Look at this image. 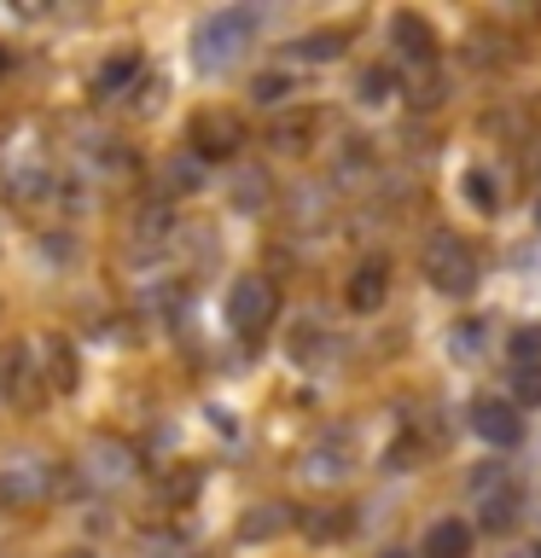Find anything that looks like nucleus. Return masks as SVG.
I'll return each mask as SVG.
<instances>
[{"label": "nucleus", "instance_id": "obj_1", "mask_svg": "<svg viewBox=\"0 0 541 558\" xmlns=\"http://www.w3.org/2000/svg\"><path fill=\"white\" fill-rule=\"evenodd\" d=\"M419 262H425V279L436 291H448V296H471V291H478V256H471V244L460 233H431Z\"/></svg>", "mask_w": 541, "mask_h": 558}, {"label": "nucleus", "instance_id": "obj_2", "mask_svg": "<svg viewBox=\"0 0 541 558\" xmlns=\"http://www.w3.org/2000/svg\"><path fill=\"white\" fill-rule=\"evenodd\" d=\"M256 35V7H227V12H209L199 35H192V47H199V64L216 70V64H233L239 47Z\"/></svg>", "mask_w": 541, "mask_h": 558}, {"label": "nucleus", "instance_id": "obj_3", "mask_svg": "<svg viewBox=\"0 0 541 558\" xmlns=\"http://www.w3.org/2000/svg\"><path fill=\"white\" fill-rule=\"evenodd\" d=\"M52 495V465L47 460H7L0 465V506L7 512H29Z\"/></svg>", "mask_w": 541, "mask_h": 558}, {"label": "nucleus", "instance_id": "obj_4", "mask_svg": "<svg viewBox=\"0 0 541 558\" xmlns=\"http://www.w3.org/2000/svg\"><path fill=\"white\" fill-rule=\"evenodd\" d=\"M274 308H279L274 279H239V286L227 291V326L244 331V338H256V331L274 320Z\"/></svg>", "mask_w": 541, "mask_h": 558}, {"label": "nucleus", "instance_id": "obj_5", "mask_svg": "<svg viewBox=\"0 0 541 558\" xmlns=\"http://www.w3.org/2000/svg\"><path fill=\"white\" fill-rule=\"evenodd\" d=\"M134 465H140V453H134L129 442H117V436H94V442L82 448V477L94 483V488L129 483V477H134Z\"/></svg>", "mask_w": 541, "mask_h": 558}, {"label": "nucleus", "instance_id": "obj_6", "mask_svg": "<svg viewBox=\"0 0 541 558\" xmlns=\"http://www.w3.org/2000/svg\"><path fill=\"white\" fill-rule=\"evenodd\" d=\"M187 140H192V157H233L244 140V122L233 111H199L187 122Z\"/></svg>", "mask_w": 541, "mask_h": 558}, {"label": "nucleus", "instance_id": "obj_7", "mask_svg": "<svg viewBox=\"0 0 541 558\" xmlns=\"http://www.w3.org/2000/svg\"><path fill=\"white\" fill-rule=\"evenodd\" d=\"M471 430H478L483 442H495V448H513L518 436H524V418H518L513 401L478 396V401H471Z\"/></svg>", "mask_w": 541, "mask_h": 558}, {"label": "nucleus", "instance_id": "obj_8", "mask_svg": "<svg viewBox=\"0 0 541 558\" xmlns=\"http://www.w3.org/2000/svg\"><path fill=\"white\" fill-rule=\"evenodd\" d=\"M356 471V442L349 436H321L309 453H303V477L309 483H338Z\"/></svg>", "mask_w": 541, "mask_h": 558}, {"label": "nucleus", "instance_id": "obj_9", "mask_svg": "<svg viewBox=\"0 0 541 558\" xmlns=\"http://www.w3.org/2000/svg\"><path fill=\"white\" fill-rule=\"evenodd\" d=\"M0 396L12 401V408H29L35 396V361H29V343H7L0 349Z\"/></svg>", "mask_w": 541, "mask_h": 558}, {"label": "nucleus", "instance_id": "obj_10", "mask_svg": "<svg viewBox=\"0 0 541 558\" xmlns=\"http://www.w3.org/2000/svg\"><path fill=\"white\" fill-rule=\"evenodd\" d=\"M344 296H349V308H356V314H373V308H384V296H390V262H384V256L361 262Z\"/></svg>", "mask_w": 541, "mask_h": 558}, {"label": "nucleus", "instance_id": "obj_11", "mask_svg": "<svg viewBox=\"0 0 541 558\" xmlns=\"http://www.w3.org/2000/svg\"><path fill=\"white\" fill-rule=\"evenodd\" d=\"M390 41H396L401 52H408L413 64H431V52H436V29H431L419 12H396V17H390Z\"/></svg>", "mask_w": 541, "mask_h": 558}, {"label": "nucleus", "instance_id": "obj_12", "mask_svg": "<svg viewBox=\"0 0 541 558\" xmlns=\"http://www.w3.org/2000/svg\"><path fill=\"white\" fill-rule=\"evenodd\" d=\"M466 547H471V530L460 518H443L425 530V558H466Z\"/></svg>", "mask_w": 541, "mask_h": 558}, {"label": "nucleus", "instance_id": "obj_13", "mask_svg": "<svg viewBox=\"0 0 541 558\" xmlns=\"http://www.w3.org/2000/svg\"><path fill=\"white\" fill-rule=\"evenodd\" d=\"M76 378H82L76 349H70V338L52 331V338H47V384H52V390H76Z\"/></svg>", "mask_w": 541, "mask_h": 558}, {"label": "nucleus", "instance_id": "obj_14", "mask_svg": "<svg viewBox=\"0 0 541 558\" xmlns=\"http://www.w3.org/2000/svg\"><path fill=\"white\" fill-rule=\"evenodd\" d=\"M134 76H140V52H134V47H122L117 59H105V64H99L94 94H117V87H129Z\"/></svg>", "mask_w": 541, "mask_h": 558}, {"label": "nucleus", "instance_id": "obj_15", "mask_svg": "<svg viewBox=\"0 0 541 558\" xmlns=\"http://www.w3.org/2000/svg\"><path fill=\"white\" fill-rule=\"evenodd\" d=\"M286 523H291L286 506H251V512L239 518V535H244V541H274Z\"/></svg>", "mask_w": 541, "mask_h": 558}, {"label": "nucleus", "instance_id": "obj_16", "mask_svg": "<svg viewBox=\"0 0 541 558\" xmlns=\"http://www.w3.org/2000/svg\"><path fill=\"white\" fill-rule=\"evenodd\" d=\"M309 134H314V117H309V111H291V117H279V122H274V134H268V140H274L279 151H303V146H309Z\"/></svg>", "mask_w": 541, "mask_h": 558}, {"label": "nucleus", "instance_id": "obj_17", "mask_svg": "<svg viewBox=\"0 0 541 558\" xmlns=\"http://www.w3.org/2000/svg\"><path fill=\"white\" fill-rule=\"evenodd\" d=\"M466 198H471V209H483V216H495V209H501V186H495V174L471 163V169H466Z\"/></svg>", "mask_w": 541, "mask_h": 558}, {"label": "nucleus", "instance_id": "obj_18", "mask_svg": "<svg viewBox=\"0 0 541 558\" xmlns=\"http://www.w3.org/2000/svg\"><path fill=\"white\" fill-rule=\"evenodd\" d=\"M349 523H356V512H344V506H326V512H309V518H303V530H309L314 541H338Z\"/></svg>", "mask_w": 541, "mask_h": 558}, {"label": "nucleus", "instance_id": "obj_19", "mask_svg": "<svg viewBox=\"0 0 541 558\" xmlns=\"http://www.w3.org/2000/svg\"><path fill=\"white\" fill-rule=\"evenodd\" d=\"M338 52H344V29H321V35H303V41H297V59H314V64L338 59Z\"/></svg>", "mask_w": 541, "mask_h": 558}, {"label": "nucleus", "instance_id": "obj_20", "mask_svg": "<svg viewBox=\"0 0 541 558\" xmlns=\"http://www.w3.org/2000/svg\"><path fill=\"white\" fill-rule=\"evenodd\" d=\"M157 495H164L169 506H187L192 495H199V471H192V465H181V471H169V477L157 483Z\"/></svg>", "mask_w": 541, "mask_h": 558}, {"label": "nucleus", "instance_id": "obj_21", "mask_svg": "<svg viewBox=\"0 0 541 558\" xmlns=\"http://www.w3.org/2000/svg\"><path fill=\"white\" fill-rule=\"evenodd\" d=\"M199 181H204V157H181V163H169L164 192H199Z\"/></svg>", "mask_w": 541, "mask_h": 558}, {"label": "nucleus", "instance_id": "obj_22", "mask_svg": "<svg viewBox=\"0 0 541 558\" xmlns=\"http://www.w3.org/2000/svg\"><path fill=\"white\" fill-rule=\"evenodd\" d=\"M513 401H518V408H541V361L513 373Z\"/></svg>", "mask_w": 541, "mask_h": 558}, {"label": "nucleus", "instance_id": "obj_23", "mask_svg": "<svg viewBox=\"0 0 541 558\" xmlns=\"http://www.w3.org/2000/svg\"><path fill=\"white\" fill-rule=\"evenodd\" d=\"M513 518H518V495H513V488H501V495L483 506V523H489V530H513Z\"/></svg>", "mask_w": 541, "mask_h": 558}, {"label": "nucleus", "instance_id": "obj_24", "mask_svg": "<svg viewBox=\"0 0 541 558\" xmlns=\"http://www.w3.org/2000/svg\"><path fill=\"white\" fill-rule=\"evenodd\" d=\"M506 349H513V361H518V366H536V361H541V326H518Z\"/></svg>", "mask_w": 541, "mask_h": 558}, {"label": "nucleus", "instance_id": "obj_25", "mask_svg": "<svg viewBox=\"0 0 541 558\" xmlns=\"http://www.w3.org/2000/svg\"><path fill=\"white\" fill-rule=\"evenodd\" d=\"M286 94H291V76H279V70H268V76L251 82V99H256V105H279Z\"/></svg>", "mask_w": 541, "mask_h": 558}, {"label": "nucleus", "instance_id": "obj_26", "mask_svg": "<svg viewBox=\"0 0 541 558\" xmlns=\"http://www.w3.org/2000/svg\"><path fill=\"white\" fill-rule=\"evenodd\" d=\"M356 87H361V99H366V105H384L396 82H390V70H378V64H373V70H361V82H356Z\"/></svg>", "mask_w": 541, "mask_h": 558}, {"label": "nucleus", "instance_id": "obj_27", "mask_svg": "<svg viewBox=\"0 0 541 558\" xmlns=\"http://www.w3.org/2000/svg\"><path fill=\"white\" fill-rule=\"evenodd\" d=\"M256 198H268V174H262V169H244V174H239V204L251 209Z\"/></svg>", "mask_w": 541, "mask_h": 558}, {"label": "nucleus", "instance_id": "obj_28", "mask_svg": "<svg viewBox=\"0 0 541 558\" xmlns=\"http://www.w3.org/2000/svg\"><path fill=\"white\" fill-rule=\"evenodd\" d=\"M408 99L419 105V111H431V105H436V99H443V82H436V76H419V82L408 87Z\"/></svg>", "mask_w": 541, "mask_h": 558}, {"label": "nucleus", "instance_id": "obj_29", "mask_svg": "<svg viewBox=\"0 0 541 558\" xmlns=\"http://www.w3.org/2000/svg\"><path fill=\"white\" fill-rule=\"evenodd\" d=\"M140 558H187V547H181V541H146Z\"/></svg>", "mask_w": 541, "mask_h": 558}, {"label": "nucleus", "instance_id": "obj_30", "mask_svg": "<svg viewBox=\"0 0 541 558\" xmlns=\"http://www.w3.org/2000/svg\"><path fill=\"white\" fill-rule=\"evenodd\" d=\"M64 558H94V553H64Z\"/></svg>", "mask_w": 541, "mask_h": 558}, {"label": "nucleus", "instance_id": "obj_31", "mask_svg": "<svg viewBox=\"0 0 541 558\" xmlns=\"http://www.w3.org/2000/svg\"><path fill=\"white\" fill-rule=\"evenodd\" d=\"M536 227H541V198H536Z\"/></svg>", "mask_w": 541, "mask_h": 558}, {"label": "nucleus", "instance_id": "obj_32", "mask_svg": "<svg viewBox=\"0 0 541 558\" xmlns=\"http://www.w3.org/2000/svg\"><path fill=\"white\" fill-rule=\"evenodd\" d=\"M384 558H401V553H384Z\"/></svg>", "mask_w": 541, "mask_h": 558}, {"label": "nucleus", "instance_id": "obj_33", "mask_svg": "<svg viewBox=\"0 0 541 558\" xmlns=\"http://www.w3.org/2000/svg\"><path fill=\"white\" fill-rule=\"evenodd\" d=\"M536 558H541V553H536Z\"/></svg>", "mask_w": 541, "mask_h": 558}]
</instances>
